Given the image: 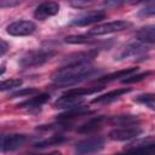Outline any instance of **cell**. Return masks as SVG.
I'll list each match as a JSON object with an SVG mask.
<instances>
[{
  "instance_id": "obj_1",
  "label": "cell",
  "mask_w": 155,
  "mask_h": 155,
  "mask_svg": "<svg viewBox=\"0 0 155 155\" xmlns=\"http://www.w3.org/2000/svg\"><path fill=\"white\" fill-rule=\"evenodd\" d=\"M99 71L101 70L94 68L91 63H75L58 68L51 78L57 85H74L98 74Z\"/></svg>"
},
{
  "instance_id": "obj_2",
  "label": "cell",
  "mask_w": 155,
  "mask_h": 155,
  "mask_svg": "<svg viewBox=\"0 0 155 155\" xmlns=\"http://www.w3.org/2000/svg\"><path fill=\"white\" fill-rule=\"evenodd\" d=\"M56 54H57V51L52 50V48H39V50L28 51L25 54H23L21 57L18 64L23 69L39 67V65H42L46 62H48Z\"/></svg>"
},
{
  "instance_id": "obj_3",
  "label": "cell",
  "mask_w": 155,
  "mask_h": 155,
  "mask_svg": "<svg viewBox=\"0 0 155 155\" xmlns=\"http://www.w3.org/2000/svg\"><path fill=\"white\" fill-rule=\"evenodd\" d=\"M132 27V23L128 21H113V22H107L102 24H97L92 29L88 30L90 36H99V35H107L111 33H119L124 31L126 29H130Z\"/></svg>"
},
{
  "instance_id": "obj_4",
  "label": "cell",
  "mask_w": 155,
  "mask_h": 155,
  "mask_svg": "<svg viewBox=\"0 0 155 155\" xmlns=\"http://www.w3.org/2000/svg\"><path fill=\"white\" fill-rule=\"evenodd\" d=\"M105 138L102 136H93L88 137L75 145V154L76 155H87L92 153H97L104 148Z\"/></svg>"
},
{
  "instance_id": "obj_5",
  "label": "cell",
  "mask_w": 155,
  "mask_h": 155,
  "mask_svg": "<svg viewBox=\"0 0 155 155\" xmlns=\"http://www.w3.org/2000/svg\"><path fill=\"white\" fill-rule=\"evenodd\" d=\"M143 133V130L139 126L136 125H130V126H122V127H116L109 132V138L111 140L116 142H124V140H130L132 138H136Z\"/></svg>"
},
{
  "instance_id": "obj_6",
  "label": "cell",
  "mask_w": 155,
  "mask_h": 155,
  "mask_svg": "<svg viewBox=\"0 0 155 155\" xmlns=\"http://www.w3.org/2000/svg\"><path fill=\"white\" fill-rule=\"evenodd\" d=\"M29 140V137L27 134H19V133H8L1 136V151H13L19 148H22L27 142Z\"/></svg>"
},
{
  "instance_id": "obj_7",
  "label": "cell",
  "mask_w": 155,
  "mask_h": 155,
  "mask_svg": "<svg viewBox=\"0 0 155 155\" xmlns=\"http://www.w3.org/2000/svg\"><path fill=\"white\" fill-rule=\"evenodd\" d=\"M36 24L31 21H16L6 27L7 34L12 36H27L35 31Z\"/></svg>"
},
{
  "instance_id": "obj_8",
  "label": "cell",
  "mask_w": 155,
  "mask_h": 155,
  "mask_svg": "<svg viewBox=\"0 0 155 155\" xmlns=\"http://www.w3.org/2000/svg\"><path fill=\"white\" fill-rule=\"evenodd\" d=\"M147 51V46L145 44L140 42V41H134V42H130L126 46H124L122 48H120V51L115 54V61H121L125 58H130V57H134V56H140L142 53H144Z\"/></svg>"
},
{
  "instance_id": "obj_9",
  "label": "cell",
  "mask_w": 155,
  "mask_h": 155,
  "mask_svg": "<svg viewBox=\"0 0 155 155\" xmlns=\"http://www.w3.org/2000/svg\"><path fill=\"white\" fill-rule=\"evenodd\" d=\"M59 12V4L54 1L41 2L34 11V18L39 21H45L52 16H56Z\"/></svg>"
},
{
  "instance_id": "obj_10",
  "label": "cell",
  "mask_w": 155,
  "mask_h": 155,
  "mask_svg": "<svg viewBox=\"0 0 155 155\" xmlns=\"http://www.w3.org/2000/svg\"><path fill=\"white\" fill-rule=\"evenodd\" d=\"M97 54H98V51L94 48H91L88 51L78 52V53H71L63 59V65L75 64V63H91V61L96 58Z\"/></svg>"
},
{
  "instance_id": "obj_11",
  "label": "cell",
  "mask_w": 155,
  "mask_h": 155,
  "mask_svg": "<svg viewBox=\"0 0 155 155\" xmlns=\"http://www.w3.org/2000/svg\"><path fill=\"white\" fill-rule=\"evenodd\" d=\"M107 17V15L102 11H97V12H90L87 15H84L81 17H78L75 19L71 21L70 24L73 25H78V27H86V25H91L94 23L101 22L102 19H104Z\"/></svg>"
},
{
  "instance_id": "obj_12",
  "label": "cell",
  "mask_w": 155,
  "mask_h": 155,
  "mask_svg": "<svg viewBox=\"0 0 155 155\" xmlns=\"http://www.w3.org/2000/svg\"><path fill=\"white\" fill-rule=\"evenodd\" d=\"M104 124H108V117L102 115V116H96L93 119H90L87 122L82 124L79 128H78V132L79 133H92L97 130H99Z\"/></svg>"
},
{
  "instance_id": "obj_13",
  "label": "cell",
  "mask_w": 155,
  "mask_h": 155,
  "mask_svg": "<svg viewBox=\"0 0 155 155\" xmlns=\"http://www.w3.org/2000/svg\"><path fill=\"white\" fill-rule=\"evenodd\" d=\"M93 110H91L88 107H84V105H78L75 108H71L69 110H65L64 113L57 115V119L61 121H68V120H73L75 117L79 116H84V115H90L92 114Z\"/></svg>"
},
{
  "instance_id": "obj_14",
  "label": "cell",
  "mask_w": 155,
  "mask_h": 155,
  "mask_svg": "<svg viewBox=\"0 0 155 155\" xmlns=\"http://www.w3.org/2000/svg\"><path fill=\"white\" fill-rule=\"evenodd\" d=\"M131 92V88H126V87H122V88H117V90H113V91H109L104 94H101L96 98L92 99V103H109V102H113L120 97H122L124 94H127Z\"/></svg>"
},
{
  "instance_id": "obj_15",
  "label": "cell",
  "mask_w": 155,
  "mask_h": 155,
  "mask_svg": "<svg viewBox=\"0 0 155 155\" xmlns=\"http://www.w3.org/2000/svg\"><path fill=\"white\" fill-rule=\"evenodd\" d=\"M48 101H50L48 93H39V94H35L23 102H19L16 107L17 108H38V107H41L42 104L47 103Z\"/></svg>"
},
{
  "instance_id": "obj_16",
  "label": "cell",
  "mask_w": 155,
  "mask_h": 155,
  "mask_svg": "<svg viewBox=\"0 0 155 155\" xmlns=\"http://www.w3.org/2000/svg\"><path fill=\"white\" fill-rule=\"evenodd\" d=\"M84 97H74V96H67V94H62L56 102H54V108H59V109H71L75 108L78 105L81 104Z\"/></svg>"
},
{
  "instance_id": "obj_17",
  "label": "cell",
  "mask_w": 155,
  "mask_h": 155,
  "mask_svg": "<svg viewBox=\"0 0 155 155\" xmlns=\"http://www.w3.org/2000/svg\"><path fill=\"white\" fill-rule=\"evenodd\" d=\"M134 71H138V68L137 67H131V68H126V69H122V70H117V71H114V73H110V74H107L104 76H101L98 79H96V82H110V81H114V80H117L120 78H127L130 76L131 74H133Z\"/></svg>"
},
{
  "instance_id": "obj_18",
  "label": "cell",
  "mask_w": 155,
  "mask_h": 155,
  "mask_svg": "<svg viewBox=\"0 0 155 155\" xmlns=\"http://www.w3.org/2000/svg\"><path fill=\"white\" fill-rule=\"evenodd\" d=\"M139 121V117L137 115H130V114H124V115H115L108 117V124L116 125V126H130V125H136Z\"/></svg>"
},
{
  "instance_id": "obj_19",
  "label": "cell",
  "mask_w": 155,
  "mask_h": 155,
  "mask_svg": "<svg viewBox=\"0 0 155 155\" xmlns=\"http://www.w3.org/2000/svg\"><path fill=\"white\" fill-rule=\"evenodd\" d=\"M136 38L143 44H155V24L139 29L136 33Z\"/></svg>"
},
{
  "instance_id": "obj_20",
  "label": "cell",
  "mask_w": 155,
  "mask_h": 155,
  "mask_svg": "<svg viewBox=\"0 0 155 155\" xmlns=\"http://www.w3.org/2000/svg\"><path fill=\"white\" fill-rule=\"evenodd\" d=\"M103 87L102 86H93V87H75V88H70L67 90L63 94L67 96H74V97H84L87 94H93L96 92H99Z\"/></svg>"
},
{
  "instance_id": "obj_21",
  "label": "cell",
  "mask_w": 155,
  "mask_h": 155,
  "mask_svg": "<svg viewBox=\"0 0 155 155\" xmlns=\"http://www.w3.org/2000/svg\"><path fill=\"white\" fill-rule=\"evenodd\" d=\"M67 140V138L62 134H54V136H51L46 139H42L38 143H35V148H47V147H53V145H59L62 143H64Z\"/></svg>"
},
{
  "instance_id": "obj_22",
  "label": "cell",
  "mask_w": 155,
  "mask_h": 155,
  "mask_svg": "<svg viewBox=\"0 0 155 155\" xmlns=\"http://www.w3.org/2000/svg\"><path fill=\"white\" fill-rule=\"evenodd\" d=\"M64 42L71 45H81V44H92L96 42V39L87 35H69L64 38Z\"/></svg>"
},
{
  "instance_id": "obj_23",
  "label": "cell",
  "mask_w": 155,
  "mask_h": 155,
  "mask_svg": "<svg viewBox=\"0 0 155 155\" xmlns=\"http://www.w3.org/2000/svg\"><path fill=\"white\" fill-rule=\"evenodd\" d=\"M155 15V1H149L147 2L143 7H140L137 12V16L138 17H142V18H145V17H150V16H154Z\"/></svg>"
},
{
  "instance_id": "obj_24",
  "label": "cell",
  "mask_w": 155,
  "mask_h": 155,
  "mask_svg": "<svg viewBox=\"0 0 155 155\" xmlns=\"http://www.w3.org/2000/svg\"><path fill=\"white\" fill-rule=\"evenodd\" d=\"M22 84H23V81H22L21 79H8V80H4V81L1 82V85H0V91H1V92H5V91H8V90L19 87Z\"/></svg>"
},
{
  "instance_id": "obj_25",
  "label": "cell",
  "mask_w": 155,
  "mask_h": 155,
  "mask_svg": "<svg viewBox=\"0 0 155 155\" xmlns=\"http://www.w3.org/2000/svg\"><path fill=\"white\" fill-rule=\"evenodd\" d=\"M33 94H39V90L34 88V87H25L22 90H18L16 92H13L10 98H19V97H31Z\"/></svg>"
},
{
  "instance_id": "obj_26",
  "label": "cell",
  "mask_w": 155,
  "mask_h": 155,
  "mask_svg": "<svg viewBox=\"0 0 155 155\" xmlns=\"http://www.w3.org/2000/svg\"><path fill=\"white\" fill-rule=\"evenodd\" d=\"M149 75H151V71H142L139 74H136V75H130L125 79H122V84H134V82H138V81H142L143 79L148 78Z\"/></svg>"
},
{
  "instance_id": "obj_27",
  "label": "cell",
  "mask_w": 155,
  "mask_h": 155,
  "mask_svg": "<svg viewBox=\"0 0 155 155\" xmlns=\"http://www.w3.org/2000/svg\"><path fill=\"white\" fill-rule=\"evenodd\" d=\"M117 155H155V147L147 148V149H132V150H125L124 154Z\"/></svg>"
},
{
  "instance_id": "obj_28",
  "label": "cell",
  "mask_w": 155,
  "mask_h": 155,
  "mask_svg": "<svg viewBox=\"0 0 155 155\" xmlns=\"http://www.w3.org/2000/svg\"><path fill=\"white\" fill-rule=\"evenodd\" d=\"M134 102L142 104H151L155 103V93H143L134 98Z\"/></svg>"
},
{
  "instance_id": "obj_29",
  "label": "cell",
  "mask_w": 155,
  "mask_h": 155,
  "mask_svg": "<svg viewBox=\"0 0 155 155\" xmlns=\"http://www.w3.org/2000/svg\"><path fill=\"white\" fill-rule=\"evenodd\" d=\"M22 1H18V0H0V7L4 8V7H13V6H17L19 5Z\"/></svg>"
},
{
  "instance_id": "obj_30",
  "label": "cell",
  "mask_w": 155,
  "mask_h": 155,
  "mask_svg": "<svg viewBox=\"0 0 155 155\" xmlns=\"http://www.w3.org/2000/svg\"><path fill=\"white\" fill-rule=\"evenodd\" d=\"M93 4H94L93 1H73V2H70V5H71V6L78 7V8L87 7V6H91V5H93Z\"/></svg>"
},
{
  "instance_id": "obj_31",
  "label": "cell",
  "mask_w": 155,
  "mask_h": 155,
  "mask_svg": "<svg viewBox=\"0 0 155 155\" xmlns=\"http://www.w3.org/2000/svg\"><path fill=\"white\" fill-rule=\"evenodd\" d=\"M0 44H1V47H0V48H1V51H0V54H1V56H4V54L6 53V51H7V48H8V44H7L4 39H1V40H0Z\"/></svg>"
},
{
  "instance_id": "obj_32",
  "label": "cell",
  "mask_w": 155,
  "mask_h": 155,
  "mask_svg": "<svg viewBox=\"0 0 155 155\" xmlns=\"http://www.w3.org/2000/svg\"><path fill=\"white\" fill-rule=\"evenodd\" d=\"M40 155H62L61 151H52V153H48V154H40Z\"/></svg>"
}]
</instances>
